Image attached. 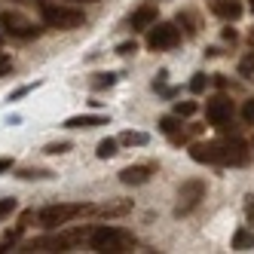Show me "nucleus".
I'll return each instance as SVG.
<instances>
[{
  "mask_svg": "<svg viewBox=\"0 0 254 254\" xmlns=\"http://www.w3.org/2000/svg\"><path fill=\"white\" fill-rule=\"evenodd\" d=\"M251 43H254V28H251Z\"/></svg>",
  "mask_w": 254,
  "mask_h": 254,
  "instance_id": "nucleus-33",
  "label": "nucleus"
},
{
  "mask_svg": "<svg viewBox=\"0 0 254 254\" xmlns=\"http://www.w3.org/2000/svg\"><path fill=\"white\" fill-rule=\"evenodd\" d=\"M233 248H236V251H248V248H254V233L245 230V227H239V230H236V236H233Z\"/></svg>",
  "mask_w": 254,
  "mask_h": 254,
  "instance_id": "nucleus-17",
  "label": "nucleus"
},
{
  "mask_svg": "<svg viewBox=\"0 0 254 254\" xmlns=\"http://www.w3.org/2000/svg\"><path fill=\"white\" fill-rule=\"evenodd\" d=\"M52 172H43V169H22L19 172V178L22 181H34V178H49Z\"/></svg>",
  "mask_w": 254,
  "mask_h": 254,
  "instance_id": "nucleus-23",
  "label": "nucleus"
},
{
  "mask_svg": "<svg viewBox=\"0 0 254 254\" xmlns=\"http://www.w3.org/2000/svg\"><path fill=\"white\" fill-rule=\"evenodd\" d=\"M95 153H98V159H111V156L117 153V141H114V138H104V141L98 144Z\"/></svg>",
  "mask_w": 254,
  "mask_h": 254,
  "instance_id": "nucleus-19",
  "label": "nucleus"
},
{
  "mask_svg": "<svg viewBox=\"0 0 254 254\" xmlns=\"http://www.w3.org/2000/svg\"><path fill=\"white\" fill-rule=\"evenodd\" d=\"M95 126H107V117H101V114H86V117H70V120H64V129H95Z\"/></svg>",
  "mask_w": 254,
  "mask_h": 254,
  "instance_id": "nucleus-16",
  "label": "nucleus"
},
{
  "mask_svg": "<svg viewBox=\"0 0 254 254\" xmlns=\"http://www.w3.org/2000/svg\"><path fill=\"white\" fill-rule=\"evenodd\" d=\"M86 211H92V205H83V202H59V205H46L37 211V224L43 230H56L67 221H74L77 214H86Z\"/></svg>",
  "mask_w": 254,
  "mask_h": 254,
  "instance_id": "nucleus-3",
  "label": "nucleus"
},
{
  "mask_svg": "<svg viewBox=\"0 0 254 254\" xmlns=\"http://www.w3.org/2000/svg\"><path fill=\"white\" fill-rule=\"evenodd\" d=\"M15 211V199H0V217H6V214H12Z\"/></svg>",
  "mask_w": 254,
  "mask_h": 254,
  "instance_id": "nucleus-26",
  "label": "nucleus"
},
{
  "mask_svg": "<svg viewBox=\"0 0 254 254\" xmlns=\"http://www.w3.org/2000/svg\"><path fill=\"white\" fill-rule=\"evenodd\" d=\"M208 83H211L208 74H193V80H190V92H196V95H199V92H205Z\"/></svg>",
  "mask_w": 254,
  "mask_h": 254,
  "instance_id": "nucleus-20",
  "label": "nucleus"
},
{
  "mask_svg": "<svg viewBox=\"0 0 254 254\" xmlns=\"http://www.w3.org/2000/svg\"><path fill=\"white\" fill-rule=\"evenodd\" d=\"M64 3H98V0H64Z\"/></svg>",
  "mask_w": 254,
  "mask_h": 254,
  "instance_id": "nucleus-32",
  "label": "nucleus"
},
{
  "mask_svg": "<svg viewBox=\"0 0 254 254\" xmlns=\"http://www.w3.org/2000/svg\"><path fill=\"white\" fill-rule=\"evenodd\" d=\"M120 141H123V144H129V147H132V144H135V147H144V144H147L150 138L144 135V132H123Z\"/></svg>",
  "mask_w": 254,
  "mask_h": 254,
  "instance_id": "nucleus-18",
  "label": "nucleus"
},
{
  "mask_svg": "<svg viewBox=\"0 0 254 254\" xmlns=\"http://www.w3.org/2000/svg\"><path fill=\"white\" fill-rule=\"evenodd\" d=\"M190 156L196 162H205V166H224V150L221 141H199L190 147Z\"/></svg>",
  "mask_w": 254,
  "mask_h": 254,
  "instance_id": "nucleus-9",
  "label": "nucleus"
},
{
  "mask_svg": "<svg viewBox=\"0 0 254 254\" xmlns=\"http://www.w3.org/2000/svg\"><path fill=\"white\" fill-rule=\"evenodd\" d=\"M67 150H70V144H67V141H59V144H49V147H46V153H52V156L67 153Z\"/></svg>",
  "mask_w": 254,
  "mask_h": 254,
  "instance_id": "nucleus-25",
  "label": "nucleus"
},
{
  "mask_svg": "<svg viewBox=\"0 0 254 254\" xmlns=\"http://www.w3.org/2000/svg\"><path fill=\"white\" fill-rule=\"evenodd\" d=\"M135 245V236L123 227H114V224H101V227H92L89 233V248H95L101 254H120V251H132Z\"/></svg>",
  "mask_w": 254,
  "mask_h": 254,
  "instance_id": "nucleus-1",
  "label": "nucleus"
},
{
  "mask_svg": "<svg viewBox=\"0 0 254 254\" xmlns=\"http://www.w3.org/2000/svg\"><path fill=\"white\" fill-rule=\"evenodd\" d=\"M221 150H224V166H245V162L251 159V147L242 138L221 141Z\"/></svg>",
  "mask_w": 254,
  "mask_h": 254,
  "instance_id": "nucleus-8",
  "label": "nucleus"
},
{
  "mask_svg": "<svg viewBox=\"0 0 254 254\" xmlns=\"http://www.w3.org/2000/svg\"><path fill=\"white\" fill-rule=\"evenodd\" d=\"M0 28H3L9 37H19V40H28V37H40V31L31 19H25L22 12H0Z\"/></svg>",
  "mask_w": 254,
  "mask_h": 254,
  "instance_id": "nucleus-5",
  "label": "nucleus"
},
{
  "mask_svg": "<svg viewBox=\"0 0 254 254\" xmlns=\"http://www.w3.org/2000/svg\"><path fill=\"white\" fill-rule=\"evenodd\" d=\"M251 9H254V0H251Z\"/></svg>",
  "mask_w": 254,
  "mask_h": 254,
  "instance_id": "nucleus-34",
  "label": "nucleus"
},
{
  "mask_svg": "<svg viewBox=\"0 0 254 254\" xmlns=\"http://www.w3.org/2000/svg\"><path fill=\"white\" fill-rule=\"evenodd\" d=\"M181 43V31L172 25V22H156L147 28V46L153 52H162V49H175Z\"/></svg>",
  "mask_w": 254,
  "mask_h": 254,
  "instance_id": "nucleus-4",
  "label": "nucleus"
},
{
  "mask_svg": "<svg viewBox=\"0 0 254 254\" xmlns=\"http://www.w3.org/2000/svg\"><path fill=\"white\" fill-rule=\"evenodd\" d=\"M12 169V156H0V175Z\"/></svg>",
  "mask_w": 254,
  "mask_h": 254,
  "instance_id": "nucleus-30",
  "label": "nucleus"
},
{
  "mask_svg": "<svg viewBox=\"0 0 254 254\" xmlns=\"http://www.w3.org/2000/svg\"><path fill=\"white\" fill-rule=\"evenodd\" d=\"M205 117L211 126H217L221 132H230L233 126V101L227 95H214L208 104H205Z\"/></svg>",
  "mask_w": 254,
  "mask_h": 254,
  "instance_id": "nucleus-6",
  "label": "nucleus"
},
{
  "mask_svg": "<svg viewBox=\"0 0 254 254\" xmlns=\"http://www.w3.org/2000/svg\"><path fill=\"white\" fill-rule=\"evenodd\" d=\"M12 67V62H9V56H6V52H0V77H3L6 74V70Z\"/></svg>",
  "mask_w": 254,
  "mask_h": 254,
  "instance_id": "nucleus-29",
  "label": "nucleus"
},
{
  "mask_svg": "<svg viewBox=\"0 0 254 254\" xmlns=\"http://www.w3.org/2000/svg\"><path fill=\"white\" fill-rule=\"evenodd\" d=\"M156 22H159V9H156V3H141V6L132 12V19H129L132 31H147V28L156 25Z\"/></svg>",
  "mask_w": 254,
  "mask_h": 254,
  "instance_id": "nucleus-10",
  "label": "nucleus"
},
{
  "mask_svg": "<svg viewBox=\"0 0 254 254\" xmlns=\"http://www.w3.org/2000/svg\"><path fill=\"white\" fill-rule=\"evenodd\" d=\"M132 211V199H114V202H101V205H92V214L95 217H123Z\"/></svg>",
  "mask_w": 254,
  "mask_h": 254,
  "instance_id": "nucleus-12",
  "label": "nucleus"
},
{
  "mask_svg": "<svg viewBox=\"0 0 254 254\" xmlns=\"http://www.w3.org/2000/svg\"><path fill=\"white\" fill-rule=\"evenodd\" d=\"M150 175H153V166H129V169L120 172V181L126 187H141L150 181Z\"/></svg>",
  "mask_w": 254,
  "mask_h": 254,
  "instance_id": "nucleus-13",
  "label": "nucleus"
},
{
  "mask_svg": "<svg viewBox=\"0 0 254 254\" xmlns=\"http://www.w3.org/2000/svg\"><path fill=\"white\" fill-rule=\"evenodd\" d=\"M224 40H230V43L236 40V31H233V28H224Z\"/></svg>",
  "mask_w": 254,
  "mask_h": 254,
  "instance_id": "nucleus-31",
  "label": "nucleus"
},
{
  "mask_svg": "<svg viewBox=\"0 0 254 254\" xmlns=\"http://www.w3.org/2000/svg\"><path fill=\"white\" fill-rule=\"evenodd\" d=\"M117 52H120V56H132V52H138V43H135V40L120 43V46H117Z\"/></svg>",
  "mask_w": 254,
  "mask_h": 254,
  "instance_id": "nucleus-28",
  "label": "nucleus"
},
{
  "mask_svg": "<svg viewBox=\"0 0 254 254\" xmlns=\"http://www.w3.org/2000/svg\"><path fill=\"white\" fill-rule=\"evenodd\" d=\"M239 74H242V77H251V74H254V52H248V56L239 62Z\"/></svg>",
  "mask_w": 254,
  "mask_h": 254,
  "instance_id": "nucleus-22",
  "label": "nucleus"
},
{
  "mask_svg": "<svg viewBox=\"0 0 254 254\" xmlns=\"http://www.w3.org/2000/svg\"><path fill=\"white\" fill-rule=\"evenodd\" d=\"M251 150H254V144H251Z\"/></svg>",
  "mask_w": 254,
  "mask_h": 254,
  "instance_id": "nucleus-35",
  "label": "nucleus"
},
{
  "mask_svg": "<svg viewBox=\"0 0 254 254\" xmlns=\"http://www.w3.org/2000/svg\"><path fill=\"white\" fill-rule=\"evenodd\" d=\"M242 117H245V123H254V98H248L242 104Z\"/></svg>",
  "mask_w": 254,
  "mask_h": 254,
  "instance_id": "nucleus-27",
  "label": "nucleus"
},
{
  "mask_svg": "<svg viewBox=\"0 0 254 254\" xmlns=\"http://www.w3.org/2000/svg\"><path fill=\"white\" fill-rule=\"evenodd\" d=\"M175 114L178 117H193L196 114V101H178L175 104Z\"/></svg>",
  "mask_w": 254,
  "mask_h": 254,
  "instance_id": "nucleus-21",
  "label": "nucleus"
},
{
  "mask_svg": "<svg viewBox=\"0 0 254 254\" xmlns=\"http://www.w3.org/2000/svg\"><path fill=\"white\" fill-rule=\"evenodd\" d=\"M40 15H43L46 28H56V31H74L86 22L83 9L67 6V3H40Z\"/></svg>",
  "mask_w": 254,
  "mask_h": 254,
  "instance_id": "nucleus-2",
  "label": "nucleus"
},
{
  "mask_svg": "<svg viewBox=\"0 0 254 254\" xmlns=\"http://www.w3.org/2000/svg\"><path fill=\"white\" fill-rule=\"evenodd\" d=\"M117 83V74H98L95 80H92V86L95 89H104V86H114Z\"/></svg>",
  "mask_w": 254,
  "mask_h": 254,
  "instance_id": "nucleus-24",
  "label": "nucleus"
},
{
  "mask_svg": "<svg viewBox=\"0 0 254 254\" xmlns=\"http://www.w3.org/2000/svg\"><path fill=\"white\" fill-rule=\"evenodd\" d=\"M159 132H166L175 144L187 141V132L181 129V117H178V114H175V117H162V120H159Z\"/></svg>",
  "mask_w": 254,
  "mask_h": 254,
  "instance_id": "nucleus-15",
  "label": "nucleus"
},
{
  "mask_svg": "<svg viewBox=\"0 0 254 254\" xmlns=\"http://www.w3.org/2000/svg\"><path fill=\"white\" fill-rule=\"evenodd\" d=\"M205 196V184L202 181H184L178 190V205H175V214H190L196 205H199V199Z\"/></svg>",
  "mask_w": 254,
  "mask_h": 254,
  "instance_id": "nucleus-7",
  "label": "nucleus"
},
{
  "mask_svg": "<svg viewBox=\"0 0 254 254\" xmlns=\"http://www.w3.org/2000/svg\"><path fill=\"white\" fill-rule=\"evenodd\" d=\"M208 9L217 15V19H227V22H236L245 12V6L239 0H208Z\"/></svg>",
  "mask_w": 254,
  "mask_h": 254,
  "instance_id": "nucleus-11",
  "label": "nucleus"
},
{
  "mask_svg": "<svg viewBox=\"0 0 254 254\" xmlns=\"http://www.w3.org/2000/svg\"><path fill=\"white\" fill-rule=\"evenodd\" d=\"M64 248H70L64 236H43V239H34L25 245V251H64Z\"/></svg>",
  "mask_w": 254,
  "mask_h": 254,
  "instance_id": "nucleus-14",
  "label": "nucleus"
}]
</instances>
